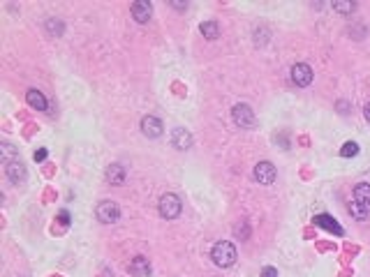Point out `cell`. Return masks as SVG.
Returning a JSON list of instances; mask_svg holds the SVG:
<instances>
[{
  "instance_id": "obj_1",
  "label": "cell",
  "mask_w": 370,
  "mask_h": 277,
  "mask_svg": "<svg viewBox=\"0 0 370 277\" xmlns=\"http://www.w3.org/2000/svg\"><path fill=\"white\" fill-rule=\"evenodd\" d=\"M211 259L215 261V266H220V268L234 266V261H236V247L232 243H227V240H220V243L213 245Z\"/></svg>"
},
{
  "instance_id": "obj_2",
  "label": "cell",
  "mask_w": 370,
  "mask_h": 277,
  "mask_svg": "<svg viewBox=\"0 0 370 277\" xmlns=\"http://www.w3.org/2000/svg\"><path fill=\"white\" fill-rule=\"evenodd\" d=\"M160 212L167 219H176L180 215V199L176 194H162V199H160Z\"/></svg>"
},
{
  "instance_id": "obj_3",
  "label": "cell",
  "mask_w": 370,
  "mask_h": 277,
  "mask_svg": "<svg viewBox=\"0 0 370 277\" xmlns=\"http://www.w3.org/2000/svg\"><path fill=\"white\" fill-rule=\"evenodd\" d=\"M95 215H98V219L102 224H114L116 219L120 217V208L116 206L114 201H102V203H98V208H95Z\"/></svg>"
},
{
  "instance_id": "obj_4",
  "label": "cell",
  "mask_w": 370,
  "mask_h": 277,
  "mask_svg": "<svg viewBox=\"0 0 370 277\" xmlns=\"http://www.w3.org/2000/svg\"><path fill=\"white\" fill-rule=\"evenodd\" d=\"M292 81L296 83V86L305 88L312 83V70L310 65H305V63H299V65L292 67Z\"/></svg>"
},
{
  "instance_id": "obj_5",
  "label": "cell",
  "mask_w": 370,
  "mask_h": 277,
  "mask_svg": "<svg viewBox=\"0 0 370 277\" xmlns=\"http://www.w3.org/2000/svg\"><path fill=\"white\" fill-rule=\"evenodd\" d=\"M275 176H278V171L271 162H259L255 167V180L261 185H271L275 180Z\"/></svg>"
},
{
  "instance_id": "obj_6",
  "label": "cell",
  "mask_w": 370,
  "mask_h": 277,
  "mask_svg": "<svg viewBox=\"0 0 370 277\" xmlns=\"http://www.w3.org/2000/svg\"><path fill=\"white\" fill-rule=\"evenodd\" d=\"M232 116H234L236 125H241V127H252V123H255V116H252L248 104H236L234 109H232Z\"/></svg>"
},
{
  "instance_id": "obj_7",
  "label": "cell",
  "mask_w": 370,
  "mask_h": 277,
  "mask_svg": "<svg viewBox=\"0 0 370 277\" xmlns=\"http://www.w3.org/2000/svg\"><path fill=\"white\" fill-rule=\"evenodd\" d=\"M162 120L155 118V116H146V118L142 120V132L148 136V139H158V136H162Z\"/></svg>"
},
{
  "instance_id": "obj_8",
  "label": "cell",
  "mask_w": 370,
  "mask_h": 277,
  "mask_svg": "<svg viewBox=\"0 0 370 277\" xmlns=\"http://www.w3.org/2000/svg\"><path fill=\"white\" fill-rule=\"evenodd\" d=\"M132 17H134V21H139V23L151 21V17H153V5H151V3H144V0L134 3V5H132Z\"/></svg>"
},
{
  "instance_id": "obj_9",
  "label": "cell",
  "mask_w": 370,
  "mask_h": 277,
  "mask_svg": "<svg viewBox=\"0 0 370 277\" xmlns=\"http://www.w3.org/2000/svg\"><path fill=\"white\" fill-rule=\"evenodd\" d=\"M315 224L317 227H321V229H327V231H331V234H336V236H343V227H340L331 215H317Z\"/></svg>"
},
{
  "instance_id": "obj_10",
  "label": "cell",
  "mask_w": 370,
  "mask_h": 277,
  "mask_svg": "<svg viewBox=\"0 0 370 277\" xmlns=\"http://www.w3.org/2000/svg\"><path fill=\"white\" fill-rule=\"evenodd\" d=\"M354 203L368 208L370 206V185L368 183H359L354 187Z\"/></svg>"
},
{
  "instance_id": "obj_11",
  "label": "cell",
  "mask_w": 370,
  "mask_h": 277,
  "mask_svg": "<svg viewBox=\"0 0 370 277\" xmlns=\"http://www.w3.org/2000/svg\"><path fill=\"white\" fill-rule=\"evenodd\" d=\"M107 183H111V185L125 183V169L120 167V164H111V167L107 169Z\"/></svg>"
},
{
  "instance_id": "obj_12",
  "label": "cell",
  "mask_w": 370,
  "mask_h": 277,
  "mask_svg": "<svg viewBox=\"0 0 370 277\" xmlns=\"http://www.w3.org/2000/svg\"><path fill=\"white\" fill-rule=\"evenodd\" d=\"M26 99H28V104H30L33 109L47 111V97H44V95H42L39 90H28V92H26Z\"/></svg>"
},
{
  "instance_id": "obj_13",
  "label": "cell",
  "mask_w": 370,
  "mask_h": 277,
  "mask_svg": "<svg viewBox=\"0 0 370 277\" xmlns=\"http://www.w3.org/2000/svg\"><path fill=\"white\" fill-rule=\"evenodd\" d=\"M130 272L132 275H151V263L144 256H136L130 263Z\"/></svg>"
},
{
  "instance_id": "obj_14",
  "label": "cell",
  "mask_w": 370,
  "mask_h": 277,
  "mask_svg": "<svg viewBox=\"0 0 370 277\" xmlns=\"http://www.w3.org/2000/svg\"><path fill=\"white\" fill-rule=\"evenodd\" d=\"M7 176L12 178V183H21V180H26V169L19 162H10L7 164Z\"/></svg>"
},
{
  "instance_id": "obj_15",
  "label": "cell",
  "mask_w": 370,
  "mask_h": 277,
  "mask_svg": "<svg viewBox=\"0 0 370 277\" xmlns=\"http://www.w3.org/2000/svg\"><path fill=\"white\" fill-rule=\"evenodd\" d=\"M190 143H192L190 132H185V130H174V146L178 148V150H185V148H190Z\"/></svg>"
},
{
  "instance_id": "obj_16",
  "label": "cell",
  "mask_w": 370,
  "mask_h": 277,
  "mask_svg": "<svg viewBox=\"0 0 370 277\" xmlns=\"http://www.w3.org/2000/svg\"><path fill=\"white\" fill-rule=\"evenodd\" d=\"M202 35H204V37H208V39H215L220 35L218 23H215V21H204L202 23Z\"/></svg>"
},
{
  "instance_id": "obj_17",
  "label": "cell",
  "mask_w": 370,
  "mask_h": 277,
  "mask_svg": "<svg viewBox=\"0 0 370 277\" xmlns=\"http://www.w3.org/2000/svg\"><path fill=\"white\" fill-rule=\"evenodd\" d=\"M354 155H359V143L356 141H347L343 148H340V157L349 159V157H354Z\"/></svg>"
},
{
  "instance_id": "obj_18",
  "label": "cell",
  "mask_w": 370,
  "mask_h": 277,
  "mask_svg": "<svg viewBox=\"0 0 370 277\" xmlns=\"http://www.w3.org/2000/svg\"><path fill=\"white\" fill-rule=\"evenodd\" d=\"M349 210H352V215H356L359 219H365V217H368V208L359 206V203H349Z\"/></svg>"
},
{
  "instance_id": "obj_19",
  "label": "cell",
  "mask_w": 370,
  "mask_h": 277,
  "mask_svg": "<svg viewBox=\"0 0 370 277\" xmlns=\"http://www.w3.org/2000/svg\"><path fill=\"white\" fill-rule=\"evenodd\" d=\"M333 10H338L340 14H349L354 10V3H343V0H336L333 3Z\"/></svg>"
},
{
  "instance_id": "obj_20",
  "label": "cell",
  "mask_w": 370,
  "mask_h": 277,
  "mask_svg": "<svg viewBox=\"0 0 370 277\" xmlns=\"http://www.w3.org/2000/svg\"><path fill=\"white\" fill-rule=\"evenodd\" d=\"M49 33L51 35H63V21H49Z\"/></svg>"
},
{
  "instance_id": "obj_21",
  "label": "cell",
  "mask_w": 370,
  "mask_h": 277,
  "mask_svg": "<svg viewBox=\"0 0 370 277\" xmlns=\"http://www.w3.org/2000/svg\"><path fill=\"white\" fill-rule=\"evenodd\" d=\"M261 277H278V270L273 266H266V268H261Z\"/></svg>"
},
{
  "instance_id": "obj_22",
  "label": "cell",
  "mask_w": 370,
  "mask_h": 277,
  "mask_svg": "<svg viewBox=\"0 0 370 277\" xmlns=\"http://www.w3.org/2000/svg\"><path fill=\"white\" fill-rule=\"evenodd\" d=\"M47 159V148H39V150H35V162H44Z\"/></svg>"
},
{
  "instance_id": "obj_23",
  "label": "cell",
  "mask_w": 370,
  "mask_h": 277,
  "mask_svg": "<svg viewBox=\"0 0 370 277\" xmlns=\"http://www.w3.org/2000/svg\"><path fill=\"white\" fill-rule=\"evenodd\" d=\"M58 217H60V224H65V227L70 224V215H67V210H60Z\"/></svg>"
},
{
  "instance_id": "obj_24",
  "label": "cell",
  "mask_w": 370,
  "mask_h": 277,
  "mask_svg": "<svg viewBox=\"0 0 370 277\" xmlns=\"http://www.w3.org/2000/svg\"><path fill=\"white\" fill-rule=\"evenodd\" d=\"M363 116H365V120H368V123H370V102L363 106Z\"/></svg>"
}]
</instances>
